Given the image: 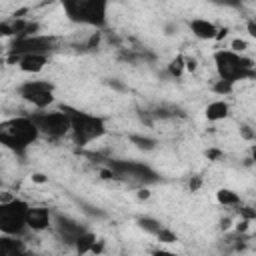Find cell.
I'll return each instance as SVG.
<instances>
[{
  "label": "cell",
  "mask_w": 256,
  "mask_h": 256,
  "mask_svg": "<svg viewBox=\"0 0 256 256\" xmlns=\"http://www.w3.org/2000/svg\"><path fill=\"white\" fill-rule=\"evenodd\" d=\"M38 136L40 132L30 116L8 118L0 124V144L18 156H24L26 150L38 140Z\"/></svg>",
  "instance_id": "obj_1"
},
{
  "label": "cell",
  "mask_w": 256,
  "mask_h": 256,
  "mask_svg": "<svg viewBox=\"0 0 256 256\" xmlns=\"http://www.w3.org/2000/svg\"><path fill=\"white\" fill-rule=\"evenodd\" d=\"M214 66L218 72V80H226L236 84L238 80H248V78H256V66L254 60L244 56V54H236L230 48L228 50H216L214 52Z\"/></svg>",
  "instance_id": "obj_2"
},
{
  "label": "cell",
  "mask_w": 256,
  "mask_h": 256,
  "mask_svg": "<svg viewBox=\"0 0 256 256\" xmlns=\"http://www.w3.org/2000/svg\"><path fill=\"white\" fill-rule=\"evenodd\" d=\"M62 10L68 20L92 28H104L108 20V2L106 0H64Z\"/></svg>",
  "instance_id": "obj_3"
},
{
  "label": "cell",
  "mask_w": 256,
  "mask_h": 256,
  "mask_svg": "<svg viewBox=\"0 0 256 256\" xmlns=\"http://www.w3.org/2000/svg\"><path fill=\"white\" fill-rule=\"evenodd\" d=\"M68 116H70V124H72V138H74V144L78 146H86L98 138H102L106 134V122L104 118L100 116H94V114H88V112H82L78 108H72V106H60Z\"/></svg>",
  "instance_id": "obj_4"
},
{
  "label": "cell",
  "mask_w": 256,
  "mask_h": 256,
  "mask_svg": "<svg viewBox=\"0 0 256 256\" xmlns=\"http://www.w3.org/2000/svg\"><path fill=\"white\" fill-rule=\"evenodd\" d=\"M106 166L108 170L112 172L114 178L118 180H128V182H134V184H156L160 180V174L144 164V162H138V160H116V158H110L106 160Z\"/></svg>",
  "instance_id": "obj_5"
},
{
  "label": "cell",
  "mask_w": 256,
  "mask_h": 256,
  "mask_svg": "<svg viewBox=\"0 0 256 256\" xmlns=\"http://www.w3.org/2000/svg\"><path fill=\"white\" fill-rule=\"evenodd\" d=\"M30 204L20 198L4 200L0 204V232L4 236H20L28 228Z\"/></svg>",
  "instance_id": "obj_6"
},
{
  "label": "cell",
  "mask_w": 256,
  "mask_h": 256,
  "mask_svg": "<svg viewBox=\"0 0 256 256\" xmlns=\"http://www.w3.org/2000/svg\"><path fill=\"white\" fill-rule=\"evenodd\" d=\"M54 48H56V38L54 36H46V34L20 36V38L12 40V44L8 48V54H6V60L10 64H16L18 58H22V56H32V54L48 56Z\"/></svg>",
  "instance_id": "obj_7"
},
{
  "label": "cell",
  "mask_w": 256,
  "mask_h": 256,
  "mask_svg": "<svg viewBox=\"0 0 256 256\" xmlns=\"http://www.w3.org/2000/svg\"><path fill=\"white\" fill-rule=\"evenodd\" d=\"M32 122L36 124L38 132L46 138H62L72 130L70 124V116L60 108V110H38L34 114H30Z\"/></svg>",
  "instance_id": "obj_8"
},
{
  "label": "cell",
  "mask_w": 256,
  "mask_h": 256,
  "mask_svg": "<svg viewBox=\"0 0 256 256\" xmlns=\"http://www.w3.org/2000/svg\"><path fill=\"white\" fill-rule=\"evenodd\" d=\"M16 92L36 110H48L54 104V84L48 80H26L16 88Z\"/></svg>",
  "instance_id": "obj_9"
},
{
  "label": "cell",
  "mask_w": 256,
  "mask_h": 256,
  "mask_svg": "<svg viewBox=\"0 0 256 256\" xmlns=\"http://www.w3.org/2000/svg\"><path fill=\"white\" fill-rule=\"evenodd\" d=\"M52 226H54L56 236H58L64 244H68V246H74V244L78 242V238L88 230L84 224L76 222L74 218H70V216H66V214H54Z\"/></svg>",
  "instance_id": "obj_10"
},
{
  "label": "cell",
  "mask_w": 256,
  "mask_h": 256,
  "mask_svg": "<svg viewBox=\"0 0 256 256\" xmlns=\"http://www.w3.org/2000/svg\"><path fill=\"white\" fill-rule=\"evenodd\" d=\"M54 222V214L44 206H30L28 210V228L34 232L50 228Z\"/></svg>",
  "instance_id": "obj_11"
},
{
  "label": "cell",
  "mask_w": 256,
  "mask_h": 256,
  "mask_svg": "<svg viewBox=\"0 0 256 256\" xmlns=\"http://www.w3.org/2000/svg\"><path fill=\"white\" fill-rule=\"evenodd\" d=\"M190 30L198 40H216V34H218V26L206 18H192Z\"/></svg>",
  "instance_id": "obj_12"
},
{
  "label": "cell",
  "mask_w": 256,
  "mask_h": 256,
  "mask_svg": "<svg viewBox=\"0 0 256 256\" xmlns=\"http://www.w3.org/2000/svg\"><path fill=\"white\" fill-rule=\"evenodd\" d=\"M18 68L22 72H28V74H38L44 70V66L48 64V56H42V54H32V56H22L18 58Z\"/></svg>",
  "instance_id": "obj_13"
},
{
  "label": "cell",
  "mask_w": 256,
  "mask_h": 256,
  "mask_svg": "<svg viewBox=\"0 0 256 256\" xmlns=\"http://www.w3.org/2000/svg\"><path fill=\"white\" fill-rule=\"evenodd\" d=\"M228 114H230V106H228V102H224V100H214V102H210V104L206 106V110H204V116H206V120H210V122L224 120V118H228Z\"/></svg>",
  "instance_id": "obj_14"
},
{
  "label": "cell",
  "mask_w": 256,
  "mask_h": 256,
  "mask_svg": "<svg viewBox=\"0 0 256 256\" xmlns=\"http://www.w3.org/2000/svg\"><path fill=\"white\" fill-rule=\"evenodd\" d=\"M96 234L94 232H90V230H86L80 238H78V242L74 244V248H76V252L82 256V254H88V252H92V246L96 244Z\"/></svg>",
  "instance_id": "obj_15"
},
{
  "label": "cell",
  "mask_w": 256,
  "mask_h": 256,
  "mask_svg": "<svg viewBox=\"0 0 256 256\" xmlns=\"http://www.w3.org/2000/svg\"><path fill=\"white\" fill-rule=\"evenodd\" d=\"M136 222H138V226H140L146 234H150V236H158V234L162 232V228H164V226H162L156 218H152V216H140Z\"/></svg>",
  "instance_id": "obj_16"
},
{
  "label": "cell",
  "mask_w": 256,
  "mask_h": 256,
  "mask_svg": "<svg viewBox=\"0 0 256 256\" xmlns=\"http://www.w3.org/2000/svg\"><path fill=\"white\" fill-rule=\"evenodd\" d=\"M216 200L222 204V206H238L240 204V196L234 192V190H228V188H220L216 192Z\"/></svg>",
  "instance_id": "obj_17"
},
{
  "label": "cell",
  "mask_w": 256,
  "mask_h": 256,
  "mask_svg": "<svg viewBox=\"0 0 256 256\" xmlns=\"http://www.w3.org/2000/svg\"><path fill=\"white\" fill-rule=\"evenodd\" d=\"M130 142L140 150H154L156 148V140L150 136H142V134H130Z\"/></svg>",
  "instance_id": "obj_18"
},
{
  "label": "cell",
  "mask_w": 256,
  "mask_h": 256,
  "mask_svg": "<svg viewBox=\"0 0 256 256\" xmlns=\"http://www.w3.org/2000/svg\"><path fill=\"white\" fill-rule=\"evenodd\" d=\"M186 70V58L182 56V54H178L176 58H172L170 60V64H168V74L172 76V78H178V76H182V72Z\"/></svg>",
  "instance_id": "obj_19"
},
{
  "label": "cell",
  "mask_w": 256,
  "mask_h": 256,
  "mask_svg": "<svg viewBox=\"0 0 256 256\" xmlns=\"http://www.w3.org/2000/svg\"><path fill=\"white\" fill-rule=\"evenodd\" d=\"M232 90H234V84L226 82V80H216L212 84V92L218 96H228V94H232Z\"/></svg>",
  "instance_id": "obj_20"
},
{
  "label": "cell",
  "mask_w": 256,
  "mask_h": 256,
  "mask_svg": "<svg viewBox=\"0 0 256 256\" xmlns=\"http://www.w3.org/2000/svg\"><path fill=\"white\" fill-rule=\"evenodd\" d=\"M246 48H248V44H246V40H242V38H234L232 44H230V50L236 52V54H244Z\"/></svg>",
  "instance_id": "obj_21"
},
{
  "label": "cell",
  "mask_w": 256,
  "mask_h": 256,
  "mask_svg": "<svg viewBox=\"0 0 256 256\" xmlns=\"http://www.w3.org/2000/svg\"><path fill=\"white\" fill-rule=\"evenodd\" d=\"M80 206H82V212H86L88 216H92V218H104V212L102 210H98V208H94L90 204H84V202H80Z\"/></svg>",
  "instance_id": "obj_22"
},
{
  "label": "cell",
  "mask_w": 256,
  "mask_h": 256,
  "mask_svg": "<svg viewBox=\"0 0 256 256\" xmlns=\"http://www.w3.org/2000/svg\"><path fill=\"white\" fill-rule=\"evenodd\" d=\"M160 242H166V244H172V242H176V234L172 232V230H168V228H162V232L156 236Z\"/></svg>",
  "instance_id": "obj_23"
},
{
  "label": "cell",
  "mask_w": 256,
  "mask_h": 256,
  "mask_svg": "<svg viewBox=\"0 0 256 256\" xmlns=\"http://www.w3.org/2000/svg\"><path fill=\"white\" fill-rule=\"evenodd\" d=\"M98 44H100V32H92L90 38H88V42H86V48L88 50H94V48H98Z\"/></svg>",
  "instance_id": "obj_24"
},
{
  "label": "cell",
  "mask_w": 256,
  "mask_h": 256,
  "mask_svg": "<svg viewBox=\"0 0 256 256\" xmlns=\"http://www.w3.org/2000/svg\"><path fill=\"white\" fill-rule=\"evenodd\" d=\"M152 256H182V254L172 252V250H164V248H156V250H152Z\"/></svg>",
  "instance_id": "obj_25"
},
{
  "label": "cell",
  "mask_w": 256,
  "mask_h": 256,
  "mask_svg": "<svg viewBox=\"0 0 256 256\" xmlns=\"http://www.w3.org/2000/svg\"><path fill=\"white\" fill-rule=\"evenodd\" d=\"M220 156H222V152H220L218 148H208V150H206V158H208V160H218Z\"/></svg>",
  "instance_id": "obj_26"
},
{
  "label": "cell",
  "mask_w": 256,
  "mask_h": 256,
  "mask_svg": "<svg viewBox=\"0 0 256 256\" xmlns=\"http://www.w3.org/2000/svg\"><path fill=\"white\" fill-rule=\"evenodd\" d=\"M246 30H248V34H250L252 38H256V20H254V18H250V20L246 22Z\"/></svg>",
  "instance_id": "obj_27"
},
{
  "label": "cell",
  "mask_w": 256,
  "mask_h": 256,
  "mask_svg": "<svg viewBox=\"0 0 256 256\" xmlns=\"http://www.w3.org/2000/svg\"><path fill=\"white\" fill-rule=\"evenodd\" d=\"M248 224H250V220H244V218H242V220L238 222V226H236V234H244V232L248 230Z\"/></svg>",
  "instance_id": "obj_28"
},
{
  "label": "cell",
  "mask_w": 256,
  "mask_h": 256,
  "mask_svg": "<svg viewBox=\"0 0 256 256\" xmlns=\"http://www.w3.org/2000/svg\"><path fill=\"white\" fill-rule=\"evenodd\" d=\"M102 250H104V240H96V244L92 246V252L90 254H96L98 256V254H102Z\"/></svg>",
  "instance_id": "obj_29"
},
{
  "label": "cell",
  "mask_w": 256,
  "mask_h": 256,
  "mask_svg": "<svg viewBox=\"0 0 256 256\" xmlns=\"http://www.w3.org/2000/svg\"><path fill=\"white\" fill-rule=\"evenodd\" d=\"M108 84H110V86H112L114 90H120V92H124V90H126V86H124V84H120V82H118L116 78H112V80H108Z\"/></svg>",
  "instance_id": "obj_30"
},
{
  "label": "cell",
  "mask_w": 256,
  "mask_h": 256,
  "mask_svg": "<svg viewBox=\"0 0 256 256\" xmlns=\"http://www.w3.org/2000/svg\"><path fill=\"white\" fill-rule=\"evenodd\" d=\"M32 182H36V184H44V182H48V178H46L44 174L36 172V174H32Z\"/></svg>",
  "instance_id": "obj_31"
},
{
  "label": "cell",
  "mask_w": 256,
  "mask_h": 256,
  "mask_svg": "<svg viewBox=\"0 0 256 256\" xmlns=\"http://www.w3.org/2000/svg\"><path fill=\"white\" fill-rule=\"evenodd\" d=\"M200 184H202V182H200V178H192V180H190V190H192V192H196V190L200 188Z\"/></svg>",
  "instance_id": "obj_32"
},
{
  "label": "cell",
  "mask_w": 256,
  "mask_h": 256,
  "mask_svg": "<svg viewBox=\"0 0 256 256\" xmlns=\"http://www.w3.org/2000/svg\"><path fill=\"white\" fill-rule=\"evenodd\" d=\"M226 34H228V28H226V26H224V28H218V34H216V40H222V38H224Z\"/></svg>",
  "instance_id": "obj_33"
},
{
  "label": "cell",
  "mask_w": 256,
  "mask_h": 256,
  "mask_svg": "<svg viewBox=\"0 0 256 256\" xmlns=\"http://www.w3.org/2000/svg\"><path fill=\"white\" fill-rule=\"evenodd\" d=\"M196 68V60L194 58H186V70H194Z\"/></svg>",
  "instance_id": "obj_34"
},
{
  "label": "cell",
  "mask_w": 256,
  "mask_h": 256,
  "mask_svg": "<svg viewBox=\"0 0 256 256\" xmlns=\"http://www.w3.org/2000/svg\"><path fill=\"white\" fill-rule=\"evenodd\" d=\"M240 132H242V136H244V138H248V140L252 138V132L248 130V126H242V128H240Z\"/></svg>",
  "instance_id": "obj_35"
},
{
  "label": "cell",
  "mask_w": 256,
  "mask_h": 256,
  "mask_svg": "<svg viewBox=\"0 0 256 256\" xmlns=\"http://www.w3.org/2000/svg\"><path fill=\"white\" fill-rule=\"evenodd\" d=\"M220 228H222V230H228V228H230V218H222Z\"/></svg>",
  "instance_id": "obj_36"
},
{
  "label": "cell",
  "mask_w": 256,
  "mask_h": 256,
  "mask_svg": "<svg viewBox=\"0 0 256 256\" xmlns=\"http://www.w3.org/2000/svg\"><path fill=\"white\" fill-rule=\"evenodd\" d=\"M148 196H150V192H148V190H144V188H142V190H138V198H142V200H144V198H148Z\"/></svg>",
  "instance_id": "obj_37"
},
{
  "label": "cell",
  "mask_w": 256,
  "mask_h": 256,
  "mask_svg": "<svg viewBox=\"0 0 256 256\" xmlns=\"http://www.w3.org/2000/svg\"><path fill=\"white\" fill-rule=\"evenodd\" d=\"M250 154H252V164H254V168H256V144L252 146V150H250Z\"/></svg>",
  "instance_id": "obj_38"
},
{
  "label": "cell",
  "mask_w": 256,
  "mask_h": 256,
  "mask_svg": "<svg viewBox=\"0 0 256 256\" xmlns=\"http://www.w3.org/2000/svg\"><path fill=\"white\" fill-rule=\"evenodd\" d=\"M254 20H256V16H254Z\"/></svg>",
  "instance_id": "obj_39"
}]
</instances>
